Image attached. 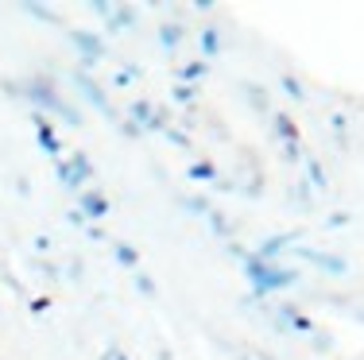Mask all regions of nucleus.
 Instances as JSON below:
<instances>
[{"mask_svg": "<svg viewBox=\"0 0 364 360\" xmlns=\"http://www.w3.org/2000/svg\"><path fill=\"white\" fill-rule=\"evenodd\" d=\"M58 178H63L66 186H82L85 178H90V163H85V156H74L70 163H63V167H58Z\"/></svg>", "mask_w": 364, "mask_h": 360, "instance_id": "nucleus-2", "label": "nucleus"}, {"mask_svg": "<svg viewBox=\"0 0 364 360\" xmlns=\"http://www.w3.org/2000/svg\"><path fill=\"white\" fill-rule=\"evenodd\" d=\"M175 97H178V101H190L194 93H190V85H178V89H175Z\"/></svg>", "mask_w": 364, "mask_h": 360, "instance_id": "nucleus-12", "label": "nucleus"}, {"mask_svg": "<svg viewBox=\"0 0 364 360\" xmlns=\"http://www.w3.org/2000/svg\"><path fill=\"white\" fill-rule=\"evenodd\" d=\"M117 260L124 263V268H136V252L128 244H117Z\"/></svg>", "mask_w": 364, "mask_h": 360, "instance_id": "nucleus-6", "label": "nucleus"}, {"mask_svg": "<svg viewBox=\"0 0 364 360\" xmlns=\"http://www.w3.org/2000/svg\"><path fill=\"white\" fill-rule=\"evenodd\" d=\"M202 50H205V55L218 50V31H202Z\"/></svg>", "mask_w": 364, "mask_h": 360, "instance_id": "nucleus-9", "label": "nucleus"}, {"mask_svg": "<svg viewBox=\"0 0 364 360\" xmlns=\"http://www.w3.org/2000/svg\"><path fill=\"white\" fill-rule=\"evenodd\" d=\"M105 209H109V205H105L101 194H82V213H85V217H101Z\"/></svg>", "mask_w": 364, "mask_h": 360, "instance_id": "nucleus-3", "label": "nucleus"}, {"mask_svg": "<svg viewBox=\"0 0 364 360\" xmlns=\"http://www.w3.org/2000/svg\"><path fill=\"white\" fill-rule=\"evenodd\" d=\"M77 47H82V50H85V55H90V58H97V55H101V47H97V43H93V36H77Z\"/></svg>", "mask_w": 364, "mask_h": 360, "instance_id": "nucleus-7", "label": "nucleus"}, {"mask_svg": "<svg viewBox=\"0 0 364 360\" xmlns=\"http://www.w3.org/2000/svg\"><path fill=\"white\" fill-rule=\"evenodd\" d=\"M117 360H124V356H117Z\"/></svg>", "mask_w": 364, "mask_h": 360, "instance_id": "nucleus-13", "label": "nucleus"}, {"mask_svg": "<svg viewBox=\"0 0 364 360\" xmlns=\"http://www.w3.org/2000/svg\"><path fill=\"white\" fill-rule=\"evenodd\" d=\"M39 143H43V148L50 151V156H55V151H58V140H55V132H50V128L43 124V120H39Z\"/></svg>", "mask_w": 364, "mask_h": 360, "instance_id": "nucleus-4", "label": "nucleus"}, {"mask_svg": "<svg viewBox=\"0 0 364 360\" xmlns=\"http://www.w3.org/2000/svg\"><path fill=\"white\" fill-rule=\"evenodd\" d=\"M205 74V66L202 62H190V66H182V82H198Z\"/></svg>", "mask_w": 364, "mask_h": 360, "instance_id": "nucleus-5", "label": "nucleus"}, {"mask_svg": "<svg viewBox=\"0 0 364 360\" xmlns=\"http://www.w3.org/2000/svg\"><path fill=\"white\" fill-rule=\"evenodd\" d=\"M190 175H194V178H213V167H205V163H202V167H194Z\"/></svg>", "mask_w": 364, "mask_h": 360, "instance_id": "nucleus-10", "label": "nucleus"}, {"mask_svg": "<svg viewBox=\"0 0 364 360\" xmlns=\"http://www.w3.org/2000/svg\"><path fill=\"white\" fill-rule=\"evenodd\" d=\"M136 287H140L144 295H151V290H155V287H151V279H147V276H140V279H136Z\"/></svg>", "mask_w": 364, "mask_h": 360, "instance_id": "nucleus-11", "label": "nucleus"}, {"mask_svg": "<svg viewBox=\"0 0 364 360\" xmlns=\"http://www.w3.org/2000/svg\"><path fill=\"white\" fill-rule=\"evenodd\" d=\"M178 43V23H167V28H163V47H175Z\"/></svg>", "mask_w": 364, "mask_h": 360, "instance_id": "nucleus-8", "label": "nucleus"}, {"mask_svg": "<svg viewBox=\"0 0 364 360\" xmlns=\"http://www.w3.org/2000/svg\"><path fill=\"white\" fill-rule=\"evenodd\" d=\"M248 276H252L256 290H275V287H283V283H291L287 271H272L264 260H248Z\"/></svg>", "mask_w": 364, "mask_h": 360, "instance_id": "nucleus-1", "label": "nucleus"}]
</instances>
